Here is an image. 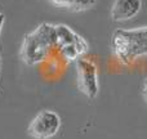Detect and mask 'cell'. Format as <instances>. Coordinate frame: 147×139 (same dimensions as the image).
Masks as SVG:
<instances>
[{"label":"cell","mask_w":147,"mask_h":139,"mask_svg":"<svg viewBox=\"0 0 147 139\" xmlns=\"http://www.w3.org/2000/svg\"><path fill=\"white\" fill-rule=\"evenodd\" d=\"M61 128V117L57 112L44 109L39 112L27 128V133L34 139H49L58 133Z\"/></svg>","instance_id":"obj_4"},{"label":"cell","mask_w":147,"mask_h":139,"mask_svg":"<svg viewBox=\"0 0 147 139\" xmlns=\"http://www.w3.org/2000/svg\"><path fill=\"white\" fill-rule=\"evenodd\" d=\"M56 46V25L41 23L34 31L26 34L21 45L20 56L27 66H36L47 59Z\"/></svg>","instance_id":"obj_1"},{"label":"cell","mask_w":147,"mask_h":139,"mask_svg":"<svg viewBox=\"0 0 147 139\" xmlns=\"http://www.w3.org/2000/svg\"><path fill=\"white\" fill-rule=\"evenodd\" d=\"M142 8V0H115L111 7V18L115 22H124L132 19Z\"/></svg>","instance_id":"obj_6"},{"label":"cell","mask_w":147,"mask_h":139,"mask_svg":"<svg viewBox=\"0 0 147 139\" xmlns=\"http://www.w3.org/2000/svg\"><path fill=\"white\" fill-rule=\"evenodd\" d=\"M142 95H143V98H145V101L147 102V77H146V80L143 81V85H142Z\"/></svg>","instance_id":"obj_9"},{"label":"cell","mask_w":147,"mask_h":139,"mask_svg":"<svg viewBox=\"0 0 147 139\" xmlns=\"http://www.w3.org/2000/svg\"><path fill=\"white\" fill-rule=\"evenodd\" d=\"M54 5L57 7H62V8H69L70 9V5H71V0H51Z\"/></svg>","instance_id":"obj_8"},{"label":"cell","mask_w":147,"mask_h":139,"mask_svg":"<svg viewBox=\"0 0 147 139\" xmlns=\"http://www.w3.org/2000/svg\"><path fill=\"white\" fill-rule=\"evenodd\" d=\"M56 46L66 62H76L89 49L88 43L66 25H56Z\"/></svg>","instance_id":"obj_3"},{"label":"cell","mask_w":147,"mask_h":139,"mask_svg":"<svg viewBox=\"0 0 147 139\" xmlns=\"http://www.w3.org/2000/svg\"><path fill=\"white\" fill-rule=\"evenodd\" d=\"M4 19H5L4 14L0 13V34H1V28H3V25H4Z\"/></svg>","instance_id":"obj_10"},{"label":"cell","mask_w":147,"mask_h":139,"mask_svg":"<svg viewBox=\"0 0 147 139\" xmlns=\"http://www.w3.org/2000/svg\"><path fill=\"white\" fill-rule=\"evenodd\" d=\"M76 75H78V85L81 93L85 94L89 99H94L98 95L99 83H98V68L93 61L86 58H79L75 62Z\"/></svg>","instance_id":"obj_5"},{"label":"cell","mask_w":147,"mask_h":139,"mask_svg":"<svg viewBox=\"0 0 147 139\" xmlns=\"http://www.w3.org/2000/svg\"><path fill=\"white\" fill-rule=\"evenodd\" d=\"M97 0H71V5L70 9L74 12H83V10H88L96 5Z\"/></svg>","instance_id":"obj_7"},{"label":"cell","mask_w":147,"mask_h":139,"mask_svg":"<svg viewBox=\"0 0 147 139\" xmlns=\"http://www.w3.org/2000/svg\"><path fill=\"white\" fill-rule=\"evenodd\" d=\"M0 70H1V58H0Z\"/></svg>","instance_id":"obj_11"},{"label":"cell","mask_w":147,"mask_h":139,"mask_svg":"<svg viewBox=\"0 0 147 139\" xmlns=\"http://www.w3.org/2000/svg\"><path fill=\"white\" fill-rule=\"evenodd\" d=\"M110 46L121 63L129 64L147 56V26L140 28H116L111 35Z\"/></svg>","instance_id":"obj_2"}]
</instances>
